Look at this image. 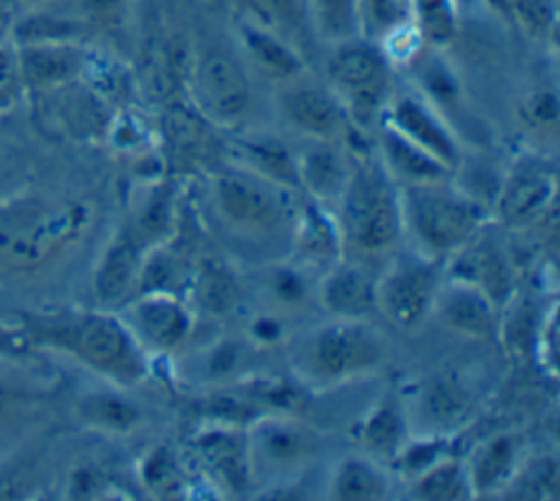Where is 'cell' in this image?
Listing matches in <instances>:
<instances>
[{"instance_id":"obj_47","label":"cell","mask_w":560,"mask_h":501,"mask_svg":"<svg viewBox=\"0 0 560 501\" xmlns=\"http://www.w3.org/2000/svg\"><path fill=\"white\" fill-rule=\"evenodd\" d=\"M18 2H22V4H26V7H42V4H46V2H50V0H18Z\"/></svg>"},{"instance_id":"obj_45","label":"cell","mask_w":560,"mask_h":501,"mask_svg":"<svg viewBox=\"0 0 560 501\" xmlns=\"http://www.w3.org/2000/svg\"><path fill=\"white\" fill-rule=\"evenodd\" d=\"M252 333H254V337H256L258 341L269 343V341H273V339L280 337V324H278L276 319H271V317H262V319H258V322L252 324Z\"/></svg>"},{"instance_id":"obj_12","label":"cell","mask_w":560,"mask_h":501,"mask_svg":"<svg viewBox=\"0 0 560 501\" xmlns=\"http://www.w3.org/2000/svg\"><path fill=\"white\" fill-rule=\"evenodd\" d=\"M133 335L142 346L160 352L179 348L192 328L188 306L171 291H144L131 306Z\"/></svg>"},{"instance_id":"obj_9","label":"cell","mask_w":560,"mask_h":501,"mask_svg":"<svg viewBox=\"0 0 560 501\" xmlns=\"http://www.w3.org/2000/svg\"><path fill=\"white\" fill-rule=\"evenodd\" d=\"M326 70L357 118H370L381 107L387 88V61L376 46L359 39L341 42Z\"/></svg>"},{"instance_id":"obj_6","label":"cell","mask_w":560,"mask_h":501,"mask_svg":"<svg viewBox=\"0 0 560 501\" xmlns=\"http://www.w3.org/2000/svg\"><path fill=\"white\" fill-rule=\"evenodd\" d=\"M444 260L420 252L394 260L376 280V311L398 330L418 328L433 311Z\"/></svg>"},{"instance_id":"obj_15","label":"cell","mask_w":560,"mask_h":501,"mask_svg":"<svg viewBox=\"0 0 560 501\" xmlns=\"http://www.w3.org/2000/svg\"><path fill=\"white\" fill-rule=\"evenodd\" d=\"M282 114L295 131L317 142H330L346 125L339 101L324 88L313 85L291 88L282 96Z\"/></svg>"},{"instance_id":"obj_31","label":"cell","mask_w":560,"mask_h":501,"mask_svg":"<svg viewBox=\"0 0 560 501\" xmlns=\"http://www.w3.org/2000/svg\"><path fill=\"white\" fill-rule=\"evenodd\" d=\"M79 413L90 427L120 435L133 431L142 420V411L136 403L118 392L107 389L83 396L79 403Z\"/></svg>"},{"instance_id":"obj_7","label":"cell","mask_w":560,"mask_h":501,"mask_svg":"<svg viewBox=\"0 0 560 501\" xmlns=\"http://www.w3.org/2000/svg\"><path fill=\"white\" fill-rule=\"evenodd\" d=\"M195 112L214 127H236L252 109V85L236 57L208 48L190 66Z\"/></svg>"},{"instance_id":"obj_26","label":"cell","mask_w":560,"mask_h":501,"mask_svg":"<svg viewBox=\"0 0 560 501\" xmlns=\"http://www.w3.org/2000/svg\"><path fill=\"white\" fill-rule=\"evenodd\" d=\"M359 438L365 448L394 459L405 446L407 418L396 396L385 394L359 424Z\"/></svg>"},{"instance_id":"obj_1","label":"cell","mask_w":560,"mask_h":501,"mask_svg":"<svg viewBox=\"0 0 560 501\" xmlns=\"http://www.w3.org/2000/svg\"><path fill=\"white\" fill-rule=\"evenodd\" d=\"M24 335L28 341L74 357L116 385L129 387L147 376L142 343L125 322L109 313L33 315L24 319Z\"/></svg>"},{"instance_id":"obj_22","label":"cell","mask_w":560,"mask_h":501,"mask_svg":"<svg viewBox=\"0 0 560 501\" xmlns=\"http://www.w3.org/2000/svg\"><path fill=\"white\" fill-rule=\"evenodd\" d=\"M238 39L254 68L265 77L276 81H291L300 77L302 59L284 37L245 20L238 26Z\"/></svg>"},{"instance_id":"obj_27","label":"cell","mask_w":560,"mask_h":501,"mask_svg":"<svg viewBox=\"0 0 560 501\" xmlns=\"http://www.w3.org/2000/svg\"><path fill=\"white\" fill-rule=\"evenodd\" d=\"M475 238L466 247H462L459 252L453 254V256H457L459 269L451 278L479 287L497 304H501L505 293L510 291L508 263L494 247H477Z\"/></svg>"},{"instance_id":"obj_42","label":"cell","mask_w":560,"mask_h":501,"mask_svg":"<svg viewBox=\"0 0 560 501\" xmlns=\"http://www.w3.org/2000/svg\"><path fill=\"white\" fill-rule=\"evenodd\" d=\"M125 0H81L85 20L94 24H114L122 15Z\"/></svg>"},{"instance_id":"obj_4","label":"cell","mask_w":560,"mask_h":501,"mask_svg":"<svg viewBox=\"0 0 560 501\" xmlns=\"http://www.w3.org/2000/svg\"><path fill=\"white\" fill-rule=\"evenodd\" d=\"M335 214L346 245L361 254L387 252L402 234L400 195L383 166L350 171Z\"/></svg>"},{"instance_id":"obj_20","label":"cell","mask_w":560,"mask_h":501,"mask_svg":"<svg viewBox=\"0 0 560 501\" xmlns=\"http://www.w3.org/2000/svg\"><path fill=\"white\" fill-rule=\"evenodd\" d=\"M295 168L300 188L322 206L328 201H339L350 177V168L346 166L341 153L328 142H317L315 147L295 155Z\"/></svg>"},{"instance_id":"obj_39","label":"cell","mask_w":560,"mask_h":501,"mask_svg":"<svg viewBox=\"0 0 560 501\" xmlns=\"http://www.w3.org/2000/svg\"><path fill=\"white\" fill-rule=\"evenodd\" d=\"M418 15L424 35L433 42H446L453 35L455 22L448 0H418Z\"/></svg>"},{"instance_id":"obj_43","label":"cell","mask_w":560,"mask_h":501,"mask_svg":"<svg viewBox=\"0 0 560 501\" xmlns=\"http://www.w3.org/2000/svg\"><path fill=\"white\" fill-rule=\"evenodd\" d=\"M98 486H101V477L92 468L77 470L74 477H72V483H70L72 497H92Z\"/></svg>"},{"instance_id":"obj_13","label":"cell","mask_w":560,"mask_h":501,"mask_svg":"<svg viewBox=\"0 0 560 501\" xmlns=\"http://www.w3.org/2000/svg\"><path fill=\"white\" fill-rule=\"evenodd\" d=\"M499 304L479 287L451 278L440 287L435 306L446 328L470 339H490L499 328Z\"/></svg>"},{"instance_id":"obj_8","label":"cell","mask_w":560,"mask_h":501,"mask_svg":"<svg viewBox=\"0 0 560 501\" xmlns=\"http://www.w3.org/2000/svg\"><path fill=\"white\" fill-rule=\"evenodd\" d=\"M383 343L365 319H335L322 326L306 352L311 372L326 383H343L378 368Z\"/></svg>"},{"instance_id":"obj_17","label":"cell","mask_w":560,"mask_h":501,"mask_svg":"<svg viewBox=\"0 0 560 501\" xmlns=\"http://www.w3.org/2000/svg\"><path fill=\"white\" fill-rule=\"evenodd\" d=\"M556 193V179L551 173L538 166H523L512 171L497 193V214L510 225H523L551 203Z\"/></svg>"},{"instance_id":"obj_36","label":"cell","mask_w":560,"mask_h":501,"mask_svg":"<svg viewBox=\"0 0 560 501\" xmlns=\"http://www.w3.org/2000/svg\"><path fill=\"white\" fill-rule=\"evenodd\" d=\"M247 394L258 403L265 413H287V416H302L308 409L306 392L291 381L276 378V381H258Z\"/></svg>"},{"instance_id":"obj_25","label":"cell","mask_w":560,"mask_h":501,"mask_svg":"<svg viewBox=\"0 0 560 501\" xmlns=\"http://www.w3.org/2000/svg\"><path fill=\"white\" fill-rule=\"evenodd\" d=\"M418 407L422 418L438 429V435H442V431L455 429L468 418L472 400L468 389L457 378L435 376L420 387Z\"/></svg>"},{"instance_id":"obj_35","label":"cell","mask_w":560,"mask_h":501,"mask_svg":"<svg viewBox=\"0 0 560 501\" xmlns=\"http://www.w3.org/2000/svg\"><path fill=\"white\" fill-rule=\"evenodd\" d=\"M241 4L247 13V22H254L284 39L302 28V0H241Z\"/></svg>"},{"instance_id":"obj_5","label":"cell","mask_w":560,"mask_h":501,"mask_svg":"<svg viewBox=\"0 0 560 501\" xmlns=\"http://www.w3.org/2000/svg\"><path fill=\"white\" fill-rule=\"evenodd\" d=\"M210 197L221 221L238 232L269 234L289 217L287 190L243 166L219 171Z\"/></svg>"},{"instance_id":"obj_32","label":"cell","mask_w":560,"mask_h":501,"mask_svg":"<svg viewBox=\"0 0 560 501\" xmlns=\"http://www.w3.org/2000/svg\"><path fill=\"white\" fill-rule=\"evenodd\" d=\"M238 153L245 162L243 168L265 177L267 182L284 190L300 188L295 155L289 153V149H284L282 144L273 140H243L238 142Z\"/></svg>"},{"instance_id":"obj_10","label":"cell","mask_w":560,"mask_h":501,"mask_svg":"<svg viewBox=\"0 0 560 501\" xmlns=\"http://www.w3.org/2000/svg\"><path fill=\"white\" fill-rule=\"evenodd\" d=\"M252 470L260 462L267 468H298L315 455L317 438L300 416L262 413L245 427Z\"/></svg>"},{"instance_id":"obj_3","label":"cell","mask_w":560,"mask_h":501,"mask_svg":"<svg viewBox=\"0 0 560 501\" xmlns=\"http://www.w3.org/2000/svg\"><path fill=\"white\" fill-rule=\"evenodd\" d=\"M402 232L416 243V252L446 260L479 236L486 208L470 193L446 182L398 186Z\"/></svg>"},{"instance_id":"obj_38","label":"cell","mask_w":560,"mask_h":501,"mask_svg":"<svg viewBox=\"0 0 560 501\" xmlns=\"http://www.w3.org/2000/svg\"><path fill=\"white\" fill-rule=\"evenodd\" d=\"M142 481L147 488L155 490L158 494L173 492L182 488V473L175 464L173 455L166 448H155L151 455L142 462Z\"/></svg>"},{"instance_id":"obj_37","label":"cell","mask_w":560,"mask_h":501,"mask_svg":"<svg viewBox=\"0 0 560 501\" xmlns=\"http://www.w3.org/2000/svg\"><path fill=\"white\" fill-rule=\"evenodd\" d=\"M201 123H206L199 114L190 116L184 112H175L168 120V136L173 142L175 153L182 160H201L208 149L206 133L201 129Z\"/></svg>"},{"instance_id":"obj_18","label":"cell","mask_w":560,"mask_h":501,"mask_svg":"<svg viewBox=\"0 0 560 501\" xmlns=\"http://www.w3.org/2000/svg\"><path fill=\"white\" fill-rule=\"evenodd\" d=\"M144 249L129 230H120V234L105 249L96 273H94V291L96 298L105 304L122 302L133 291L140 289V273L144 263Z\"/></svg>"},{"instance_id":"obj_41","label":"cell","mask_w":560,"mask_h":501,"mask_svg":"<svg viewBox=\"0 0 560 501\" xmlns=\"http://www.w3.org/2000/svg\"><path fill=\"white\" fill-rule=\"evenodd\" d=\"M514 11L532 33H547L553 24V9L547 0H514Z\"/></svg>"},{"instance_id":"obj_2","label":"cell","mask_w":560,"mask_h":501,"mask_svg":"<svg viewBox=\"0 0 560 501\" xmlns=\"http://www.w3.org/2000/svg\"><path fill=\"white\" fill-rule=\"evenodd\" d=\"M90 225V208L66 197H33L0 210V265L13 271L39 269Z\"/></svg>"},{"instance_id":"obj_33","label":"cell","mask_w":560,"mask_h":501,"mask_svg":"<svg viewBox=\"0 0 560 501\" xmlns=\"http://www.w3.org/2000/svg\"><path fill=\"white\" fill-rule=\"evenodd\" d=\"M308 11L319 35L332 44L354 39L361 28L359 0H308Z\"/></svg>"},{"instance_id":"obj_40","label":"cell","mask_w":560,"mask_h":501,"mask_svg":"<svg viewBox=\"0 0 560 501\" xmlns=\"http://www.w3.org/2000/svg\"><path fill=\"white\" fill-rule=\"evenodd\" d=\"M269 289L284 304H300L306 298V282L295 267L276 269Z\"/></svg>"},{"instance_id":"obj_19","label":"cell","mask_w":560,"mask_h":501,"mask_svg":"<svg viewBox=\"0 0 560 501\" xmlns=\"http://www.w3.org/2000/svg\"><path fill=\"white\" fill-rule=\"evenodd\" d=\"M383 168L400 186L446 182L451 168L385 125L381 133Z\"/></svg>"},{"instance_id":"obj_28","label":"cell","mask_w":560,"mask_h":501,"mask_svg":"<svg viewBox=\"0 0 560 501\" xmlns=\"http://www.w3.org/2000/svg\"><path fill=\"white\" fill-rule=\"evenodd\" d=\"M411 497L422 501H462L472 497L466 464L442 455L424 470L413 475Z\"/></svg>"},{"instance_id":"obj_34","label":"cell","mask_w":560,"mask_h":501,"mask_svg":"<svg viewBox=\"0 0 560 501\" xmlns=\"http://www.w3.org/2000/svg\"><path fill=\"white\" fill-rule=\"evenodd\" d=\"M127 230L144 249L160 245L173 230V193L166 188L153 190Z\"/></svg>"},{"instance_id":"obj_16","label":"cell","mask_w":560,"mask_h":501,"mask_svg":"<svg viewBox=\"0 0 560 501\" xmlns=\"http://www.w3.org/2000/svg\"><path fill=\"white\" fill-rule=\"evenodd\" d=\"M319 302L337 319H365L376 313V280L365 269L337 260L319 284Z\"/></svg>"},{"instance_id":"obj_46","label":"cell","mask_w":560,"mask_h":501,"mask_svg":"<svg viewBox=\"0 0 560 501\" xmlns=\"http://www.w3.org/2000/svg\"><path fill=\"white\" fill-rule=\"evenodd\" d=\"M9 400H13V392H11L4 383H0V409H2Z\"/></svg>"},{"instance_id":"obj_21","label":"cell","mask_w":560,"mask_h":501,"mask_svg":"<svg viewBox=\"0 0 560 501\" xmlns=\"http://www.w3.org/2000/svg\"><path fill=\"white\" fill-rule=\"evenodd\" d=\"M295 252L308 263H326L335 265L343 247V238L339 232V223L335 214H330L322 203L306 201L298 210L295 217Z\"/></svg>"},{"instance_id":"obj_24","label":"cell","mask_w":560,"mask_h":501,"mask_svg":"<svg viewBox=\"0 0 560 501\" xmlns=\"http://www.w3.org/2000/svg\"><path fill=\"white\" fill-rule=\"evenodd\" d=\"M81 55L68 42H31L20 57L22 74L33 85H59L79 74Z\"/></svg>"},{"instance_id":"obj_44","label":"cell","mask_w":560,"mask_h":501,"mask_svg":"<svg viewBox=\"0 0 560 501\" xmlns=\"http://www.w3.org/2000/svg\"><path fill=\"white\" fill-rule=\"evenodd\" d=\"M28 339L24 333L9 330L0 324V357H18L26 350Z\"/></svg>"},{"instance_id":"obj_23","label":"cell","mask_w":560,"mask_h":501,"mask_svg":"<svg viewBox=\"0 0 560 501\" xmlns=\"http://www.w3.org/2000/svg\"><path fill=\"white\" fill-rule=\"evenodd\" d=\"M518 462V440L510 433L494 435L486 440L472 453L470 462L466 464L472 497L475 494H490L499 488L510 486Z\"/></svg>"},{"instance_id":"obj_29","label":"cell","mask_w":560,"mask_h":501,"mask_svg":"<svg viewBox=\"0 0 560 501\" xmlns=\"http://www.w3.org/2000/svg\"><path fill=\"white\" fill-rule=\"evenodd\" d=\"M385 473L368 457H346L330 477V497L339 501H376L387 497Z\"/></svg>"},{"instance_id":"obj_11","label":"cell","mask_w":560,"mask_h":501,"mask_svg":"<svg viewBox=\"0 0 560 501\" xmlns=\"http://www.w3.org/2000/svg\"><path fill=\"white\" fill-rule=\"evenodd\" d=\"M192 455L208 473V479L225 488L230 494H241L252 483V459L245 427L210 422L192 438Z\"/></svg>"},{"instance_id":"obj_14","label":"cell","mask_w":560,"mask_h":501,"mask_svg":"<svg viewBox=\"0 0 560 501\" xmlns=\"http://www.w3.org/2000/svg\"><path fill=\"white\" fill-rule=\"evenodd\" d=\"M387 127L398 131L402 138L433 155L446 168L459 164V147L438 114L422 103L418 96H398L387 114Z\"/></svg>"},{"instance_id":"obj_30","label":"cell","mask_w":560,"mask_h":501,"mask_svg":"<svg viewBox=\"0 0 560 501\" xmlns=\"http://www.w3.org/2000/svg\"><path fill=\"white\" fill-rule=\"evenodd\" d=\"M192 291L199 306L214 317L230 315L241 300L236 276L217 258H208L199 265L192 278Z\"/></svg>"}]
</instances>
